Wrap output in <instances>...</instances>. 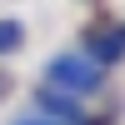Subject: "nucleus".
<instances>
[{"instance_id":"1","label":"nucleus","mask_w":125,"mask_h":125,"mask_svg":"<svg viewBox=\"0 0 125 125\" xmlns=\"http://www.w3.org/2000/svg\"><path fill=\"white\" fill-rule=\"evenodd\" d=\"M15 40H20V25H0V50H10Z\"/></svg>"}]
</instances>
